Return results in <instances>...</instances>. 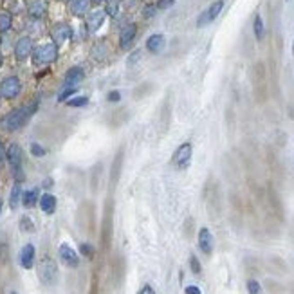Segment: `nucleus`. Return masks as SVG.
Returning <instances> with one entry per match:
<instances>
[{
    "instance_id": "f257e3e1",
    "label": "nucleus",
    "mask_w": 294,
    "mask_h": 294,
    "mask_svg": "<svg viewBox=\"0 0 294 294\" xmlns=\"http://www.w3.org/2000/svg\"><path fill=\"white\" fill-rule=\"evenodd\" d=\"M36 108H38L36 102L31 103V105H24V106H18V108H13V110L8 112V114L0 120V126H2L6 132H14V130L22 128L24 124L29 121V118L36 112Z\"/></svg>"
},
{
    "instance_id": "f03ea898",
    "label": "nucleus",
    "mask_w": 294,
    "mask_h": 294,
    "mask_svg": "<svg viewBox=\"0 0 294 294\" xmlns=\"http://www.w3.org/2000/svg\"><path fill=\"white\" fill-rule=\"evenodd\" d=\"M58 58V46L56 44H42L32 49V64L49 65Z\"/></svg>"
},
{
    "instance_id": "7ed1b4c3",
    "label": "nucleus",
    "mask_w": 294,
    "mask_h": 294,
    "mask_svg": "<svg viewBox=\"0 0 294 294\" xmlns=\"http://www.w3.org/2000/svg\"><path fill=\"white\" fill-rule=\"evenodd\" d=\"M38 278L44 285H54L58 282V266L52 258H42L38 264Z\"/></svg>"
},
{
    "instance_id": "20e7f679",
    "label": "nucleus",
    "mask_w": 294,
    "mask_h": 294,
    "mask_svg": "<svg viewBox=\"0 0 294 294\" xmlns=\"http://www.w3.org/2000/svg\"><path fill=\"white\" fill-rule=\"evenodd\" d=\"M22 90V83L16 76H8L0 82V96L6 100H14Z\"/></svg>"
},
{
    "instance_id": "39448f33",
    "label": "nucleus",
    "mask_w": 294,
    "mask_h": 294,
    "mask_svg": "<svg viewBox=\"0 0 294 294\" xmlns=\"http://www.w3.org/2000/svg\"><path fill=\"white\" fill-rule=\"evenodd\" d=\"M192 152H193V148L190 142H182L177 150H175L174 154V164L177 166V168H180V170H184V168H188L190 166V161H192Z\"/></svg>"
},
{
    "instance_id": "423d86ee",
    "label": "nucleus",
    "mask_w": 294,
    "mask_h": 294,
    "mask_svg": "<svg viewBox=\"0 0 294 294\" xmlns=\"http://www.w3.org/2000/svg\"><path fill=\"white\" fill-rule=\"evenodd\" d=\"M222 8H224V0H216V2H213V4L210 6L206 11H202L200 16L197 18V28H204V26H208V24H212L213 20L220 14Z\"/></svg>"
},
{
    "instance_id": "0eeeda50",
    "label": "nucleus",
    "mask_w": 294,
    "mask_h": 294,
    "mask_svg": "<svg viewBox=\"0 0 294 294\" xmlns=\"http://www.w3.org/2000/svg\"><path fill=\"white\" fill-rule=\"evenodd\" d=\"M6 161L10 162L11 170L14 174L16 175L20 174V170H22V148H20V144L13 142V144L8 146V150H6Z\"/></svg>"
},
{
    "instance_id": "6e6552de",
    "label": "nucleus",
    "mask_w": 294,
    "mask_h": 294,
    "mask_svg": "<svg viewBox=\"0 0 294 294\" xmlns=\"http://www.w3.org/2000/svg\"><path fill=\"white\" fill-rule=\"evenodd\" d=\"M51 38H52V44L62 46V44H65L67 40L72 38V28L65 22L56 24V26H52V29H51Z\"/></svg>"
},
{
    "instance_id": "1a4fd4ad",
    "label": "nucleus",
    "mask_w": 294,
    "mask_h": 294,
    "mask_svg": "<svg viewBox=\"0 0 294 294\" xmlns=\"http://www.w3.org/2000/svg\"><path fill=\"white\" fill-rule=\"evenodd\" d=\"M32 49H34V46H32L31 38L29 36L18 38V42L14 44V58H16L18 62L28 60L29 56L32 54Z\"/></svg>"
},
{
    "instance_id": "9d476101",
    "label": "nucleus",
    "mask_w": 294,
    "mask_h": 294,
    "mask_svg": "<svg viewBox=\"0 0 294 294\" xmlns=\"http://www.w3.org/2000/svg\"><path fill=\"white\" fill-rule=\"evenodd\" d=\"M58 254H60V260L67 267H78L80 266L78 253H76V251L70 248L69 244H62L60 248H58Z\"/></svg>"
},
{
    "instance_id": "9b49d317",
    "label": "nucleus",
    "mask_w": 294,
    "mask_h": 294,
    "mask_svg": "<svg viewBox=\"0 0 294 294\" xmlns=\"http://www.w3.org/2000/svg\"><path fill=\"white\" fill-rule=\"evenodd\" d=\"M103 22H105V11L94 10V11H90V13H87L85 26H87V31L88 32H96L98 29L103 26Z\"/></svg>"
},
{
    "instance_id": "f8f14e48",
    "label": "nucleus",
    "mask_w": 294,
    "mask_h": 294,
    "mask_svg": "<svg viewBox=\"0 0 294 294\" xmlns=\"http://www.w3.org/2000/svg\"><path fill=\"white\" fill-rule=\"evenodd\" d=\"M136 32H138V26L136 24H126L123 29H121L120 34V47L121 49H130V46L134 44V38H136Z\"/></svg>"
},
{
    "instance_id": "ddd939ff",
    "label": "nucleus",
    "mask_w": 294,
    "mask_h": 294,
    "mask_svg": "<svg viewBox=\"0 0 294 294\" xmlns=\"http://www.w3.org/2000/svg\"><path fill=\"white\" fill-rule=\"evenodd\" d=\"M85 78V72H83L82 67H72V69L67 70L65 74V82H64V87L67 88H78L80 82Z\"/></svg>"
},
{
    "instance_id": "4468645a",
    "label": "nucleus",
    "mask_w": 294,
    "mask_h": 294,
    "mask_svg": "<svg viewBox=\"0 0 294 294\" xmlns=\"http://www.w3.org/2000/svg\"><path fill=\"white\" fill-rule=\"evenodd\" d=\"M34 256H36L34 246H32V244H26L22 248V251H20V266H22L24 269H32V266H34Z\"/></svg>"
},
{
    "instance_id": "2eb2a0df",
    "label": "nucleus",
    "mask_w": 294,
    "mask_h": 294,
    "mask_svg": "<svg viewBox=\"0 0 294 294\" xmlns=\"http://www.w3.org/2000/svg\"><path fill=\"white\" fill-rule=\"evenodd\" d=\"M198 248L204 254H212L213 251V234L208 228H202L198 231Z\"/></svg>"
},
{
    "instance_id": "dca6fc26",
    "label": "nucleus",
    "mask_w": 294,
    "mask_h": 294,
    "mask_svg": "<svg viewBox=\"0 0 294 294\" xmlns=\"http://www.w3.org/2000/svg\"><path fill=\"white\" fill-rule=\"evenodd\" d=\"M164 46H166V38H164V34H152V36L148 38L146 40V49L150 52H154V54H159V52L164 49Z\"/></svg>"
},
{
    "instance_id": "f3484780",
    "label": "nucleus",
    "mask_w": 294,
    "mask_h": 294,
    "mask_svg": "<svg viewBox=\"0 0 294 294\" xmlns=\"http://www.w3.org/2000/svg\"><path fill=\"white\" fill-rule=\"evenodd\" d=\"M38 204H40L42 212L46 213V215H52L56 212V197L52 193H44L40 197V200H38Z\"/></svg>"
},
{
    "instance_id": "a211bd4d",
    "label": "nucleus",
    "mask_w": 294,
    "mask_h": 294,
    "mask_svg": "<svg viewBox=\"0 0 294 294\" xmlns=\"http://www.w3.org/2000/svg\"><path fill=\"white\" fill-rule=\"evenodd\" d=\"M88 8H90V0H70V13L76 16L87 14Z\"/></svg>"
},
{
    "instance_id": "6ab92c4d",
    "label": "nucleus",
    "mask_w": 294,
    "mask_h": 294,
    "mask_svg": "<svg viewBox=\"0 0 294 294\" xmlns=\"http://www.w3.org/2000/svg\"><path fill=\"white\" fill-rule=\"evenodd\" d=\"M47 11V4L44 0H34L32 4H29V14H31L32 18H42Z\"/></svg>"
},
{
    "instance_id": "aec40b11",
    "label": "nucleus",
    "mask_w": 294,
    "mask_h": 294,
    "mask_svg": "<svg viewBox=\"0 0 294 294\" xmlns=\"http://www.w3.org/2000/svg\"><path fill=\"white\" fill-rule=\"evenodd\" d=\"M22 186H20V182L16 180L13 186V190H11V195H10V206L11 210H16L18 208V202H22Z\"/></svg>"
},
{
    "instance_id": "412c9836",
    "label": "nucleus",
    "mask_w": 294,
    "mask_h": 294,
    "mask_svg": "<svg viewBox=\"0 0 294 294\" xmlns=\"http://www.w3.org/2000/svg\"><path fill=\"white\" fill-rule=\"evenodd\" d=\"M36 202H38V190L36 188L22 193V204L26 208H32Z\"/></svg>"
},
{
    "instance_id": "4be33fe9",
    "label": "nucleus",
    "mask_w": 294,
    "mask_h": 294,
    "mask_svg": "<svg viewBox=\"0 0 294 294\" xmlns=\"http://www.w3.org/2000/svg\"><path fill=\"white\" fill-rule=\"evenodd\" d=\"M105 14H108L110 18H116L120 14V8H121V0H105Z\"/></svg>"
},
{
    "instance_id": "5701e85b",
    "label": "nucleus",
    "mask_w": 294,
    "mask_h": 294,
    "mask_svg": "<svg viewBox=\"0 0 294 294\" xmlns=\"http://www.w3.org/2000/svg\"><path fill=\"white\" fill-rule=\"evenodd\" d=\"M13 26V16L8 11H2L0 13V32H8Z\"/></svg>"
},
{
    "instance_id": "b1692460",
    "label": "nucleus",
    "mask_w": 294,
    "mask_h": 294,
    "mask_svg": "<svg viewBox=\"0 0 294 294\" xmlns=\"http://www.w3.org/2000/svg\"><path fill=\"white\" fill-rule=\"evenodd\" d=\"M253 31H254V36H256V40H262L264 38V20L260 14H256L253 20Z\"/></svg>"
},
{
    "instance_id": "393cba45",
    "label": "nucleus",
    "mask_w": 294,
    "mask_h": 294,
    "mask_svg": "<svg viewBox=\"0 0 294 294\" xmlns=\"http://www.w3.org/2000/svg\"><path fill=\"white\" fill-rule=\"evenodd\" d=\"M20 230L26 231V233H32L34 231V224L29 216H22V220H20Z\"/></svg>"
},
{
    "instance_id": "a878e982",
    "label": "nucleus",
    "mask_w": 294,
    "mask_h": 294,
    "mask_svg": "<svg viewBox=\"0 0 294 294\" xmlns=\"http://www.w3.org/2000/svg\"><path fill=\"white\" fill-rule=\"evenodd\" d=\"M87 103H88L87 96H78V98H72V100H67V105L69 106H85Z\"/></svg>"
},
{
    "instance_id": "bb28decb",
    "label": "nucleus",
    "mask_w": 294,
    "mask_h": 294,
    "mask_svg": "<svg viewBox=\"0 0 294 294\" xmlns=\"http://www.w3.org/2000/svg\"><path fill=\"white\" fill-rule=\"evenodd\" d=\"M248 292L249 294H262V285L256 280H248Z\"/></svg>"
},
{
    "instance_id": "cd10ccee",
    "label": "nucleus",
    "mask_w": 294,
    "mask_h": 294,
    "mask_svg": "<svg viewBox=\"0 0 294 294\" xmlns=\"http://www.w3.org/2000/svg\"><path fill=\"white\" fill-rule=\"evenodd\" d=\"M31 154L34 157H44L47 152H46V148L42 146V144H38V142H32V144H31Z\"/></svg>"
},
{
    "instance_id": "c85d7f7f",
    "label": "nucleus",
    "mask_w": 294,
    "mask_h": 294,
    "mask_svg": "<svg viewBox=\"0 0 294 294\" xmlns=\"http://www.w3.org/2000/svg\"><path fill=\"white\" fill-rule=\"evenodd\" d=\"M80 253H82L83 256L92 258L94 256V248H92L90 244H82V246H80Z\"/></svg>"
},
{
    "instance_id": "c756f323",
    "label": "nucleus",
    "mask_w": 294,
    "mask_h": 294,
    "mask_svg": "<svg viewBox=\"0 0 294 294\" xmlns=\"http://www.w3.org/2000/svg\"><path fill=\"white\" fill-rule=\"evenodd\" d=\"M156 13H157V6L148 4L146 8H144V11H142V16H144V18H152Z\"/></svg>"
},
{
    "instance_id": "7c9ffc66",
    "label": "nucleus",
    "mask_w": 294,
    "mask_h": 294,
    "mask_svg": "<svg viewBox=\"0 0 294 294\" xmlns=\"http://www.w3.org/2000/svg\"><path fill=\"white\" fill-rule=\"evenodd\" d=\"M190 266H192V271L195 272V274H200V271H202V267H200V262H198L197 258H195V256L190 258Z\"/></svg>"
},
{
    "instance_id": "2f4dec72",
    "label": "nucleus",
    "mask_w": 294,
    "mask_h": 294,
    "mask_svg": "<svg viewBox=\"0 0 294 294\" xmlns=\"http://www.w3.org/2000/svg\"><path fill=\"white\" fill-rule=\"evenodd\" d=\"M175 4V0H159L157 2V10H168V8H172V6Z\"/></svg>"
},
{
    "instance_id": "473e14b6",
    "label": "nucleus",
    "mask_w": 294,
    "mask_h": 294,
    "mask_svg": "<svg viewBox=\"0 0 294 294\" xmlns=\"http://www.w3.org/2000/svg\"><path fill=\"white\" fill-rule=\"evenodd\" d=\"M120 100H121V94L118 90L108 92V102H120Z\"/></svg>"
},
{
    "instance_id": "72a5a7b5",
    "label": "nucleus",
    "mask_w": 294,
    "mask_h": 294,
    "mask_svg": "<svg viewBox=\"0 0 294 294\" xmlns=\"http://www.w3.org/2000/svg\"><path fill=\"white\" fill-rule=\"evenodd\" d=\"M6 150H8V148H6L4 144L0 142V166L4 164V161H6Z\"/></svg>"
},
{
    "instance_id": "f704fd0d",
    "label": "nucleus",
    "mask_w": 294,
    "mask_h": 294,
    "mask_svg": "<svg viewBox=\"0 0 294 294\" xmlns=\"http://www.w3.org/2000/svg\"><path fill=\"white\" fill-rule=\"evenodd\" d=\"M186 294H202V292H200V289H198V287H195V285H190V287H186Z\"/></svg>"
},
{
    "instance_id": "c9c22d12",
    "label": "nucleus",
    "mask_w": 294,
    "mask_h": 294,
    "mask_svg": "<svg viewBox=\"0 0 294 294\" xmlns=\"http://www.w3.org/2000/svg\"><path fill=\"white\" fill-rule=\"evenodd\" d=\"M138 294H156V290H154L152 287H150V285H144V287H142V289L139 290Z\"/></svg>"
},
{
    "instance_id": "e433bc0d",
    "label": "nucleus",
    "mask_w": 294,
    "mask_h": 294,
    "mask_svg": "<svg viewBox=\"0 0 294 294\" xmlns=\"http://www.w3.org/2000/svg\"><path fill=\"white\" fill-rule=\"evenodd\" d=\"M139 58H141V52H139V51H136V52H134V54L132 56H130V65H134V64H136V60H139Z\"/></svg>"
},
{
    "instance_id": "4c0bfd02",
    "label": "nucleus",
    "mask_w": 294,
    "mask_h": 294,
    "mask_svg": "<svg viewBox=\"0 0 294 294\" xmlns=\"http://www.w3.org/2000/svg\"><path fill=\"white\" fill-rule=\"evenodd\" d=\"M92 4H102V2H105V0H90Z\"/></svg>"
},
{
    "instance_id": "58836bf2",
    "label": "nucleus",
    "mask_w": 294,
    "mask_h": 294,
    "mask_svg": "<svg viewBox=\"0 0 294 294\" xmlns=\"http://www.w3.org/2000/svg\"><path fill=\"white\" fill-rule=\"evenodd\" d=\"M2 62H4V58H2V54H0V65H2Z\"/></svg>"
},
{
    "instance_id": "ea45409f",
    "label": "nucleus",
    "mask_w": 294,
    "mask_h": 294,
    "mask_svg": "<svg viewBox=\"0 0 294 294\" xmlns=\"http://www.w3.org/2000/svg\"><path fill=\"white\" fill-rule=\"evenodd\" d=\"M0 212H2V200H0Z\"/></svg>"
},
{
    "instance_id": "a19ab883",
    "label": "nucleus",
    "mask_w": 294,
    "mask_h": 294,
    "mask_svg": "<svg viewBox=\"0 0 294 294\" xmlns=\"http://www.w3.org/2000/svg\"><path fill=\"white\" fill-rule=\"evenodd\" d=\"M10 294H18V292H16V290H13V292H10Z\"/></svg>"
},
{
    "instance_id": "79ce46f5",
    "label": "nucleus",
    "mask_w": 294,
    "mask_h": 294,
    "mask_svg": "<svg viewBox=\"0 0 294 294\" xmlns=\"http://www.w3.org/2000/svg\"><path fill=\"white\" fill-rule=\"evenodd\" d=\"M292 52H294V44H292Z\"/></svg>"
}]
</instances>
